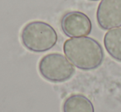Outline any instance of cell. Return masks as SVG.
Instances as JSON below:
<instances>
[{"instance_id":"obj_1","label":"cell","mask_w":121,"mask_h":112,"mask_svg":"<svg viewBox=\"0 0 121 112\" xmlns=\"http://www.w3.org/2000/svg\"><path fill=\"white\" fill-rule=\"evenodd\" d=\"M63 51L68 60L77 69L90 71L99 68L104 60V50L95 39L88 36L66 40Z\"/></svg>"},{"instance_id":"obj_5","label":"cell","mask_w":121,"mask_h":112,"mask_svg":"<svg viewBox=\"0 0 121 112\" xmlns=\"http://www.w3.org/2000/svg\"><path fill=\"white\" fill-rule=\"evenodd\" d=\"M96 20L102 30L121 27V0H101L96 11Z\"/></svg>"},{"instance_id":"obj_3","label":"cell","mask_w":121,"mask_h":112,"mask_svg":"<svg viewBox=\"0 0 121 112\" xmlns=\"http://www.w3.org/2000/svg\"><path fill=\"white\" fill-rule=\"evenodd\" d=\"M38 71L47 81L59 83L71 79L76 70L66 56L60 53H51L39 61Z\"/></svg>"},{"instance_id":"obj_4","label":"cell","mask_w":121,"mask_h":112,"mask_svg":"<svg viewBox=\"0 0 121 112\" xmlns=\"http://www.w3.org/2000/svg\"><path fill=\"white\" fill-rule=\"evenodd\" d=\"M60 28L68 37L87 36L92 31V23L87 15L79 11L66 12L60 19Z\"/></svg>"},{"instance_id":"obj_8","label":"cell","mask_w":121,"mask_h":112,"mask_svg":"<svg viewBox=\"0 0 121 112\" xmlns=\"http://www.w3.org/2000/svg\"><path fill=\"white\" fill-rule=\"evenodd\" d=\"M88 1H94V2H95V1H99V0H88Z\"/></svg>"},{"instance_id":"obj_7","label":"cell","mask_w":121,"mask_h":112,"mask_svg":"<svg viewBox=\"0 0 121 112\" xmlns=\"http://www.w3.org/2000/svg\"><path fill=\"white\" fill-rule=\"evenodd\" d=\"M104 45L111 57L121 63V28L108 31L104 36Z\"/></svg>"},{"instance_id":"obj_2","label":"cell","mask_w":121,"mask_h":112,"mask_svg":"<svg viewBox=\"0 0 121 112\" xmlns=\"http://www.w3.org/2000/svg\"><path fill=\"white\" fill-rule=\"evenodd\" d=\"M20 38L22 45L29 51L43 53L55 46L58 36L50 24L42 21H33L22 27Z\"/></svg>"},{"instance_id":"obj_6","label":"cell","mask_w":121,"mask_h":112,"mask_svg":"<svg viewBox=\"0 0 121 112\" xmlns=\"http://www.w3.org/2000/svg\"><path fill=\"white\" fill-rule=\"evenodd\" d=\"M62 112H95L92 102L86 96L73 94L65 100Z\"/></svg>"}]
</instances>
